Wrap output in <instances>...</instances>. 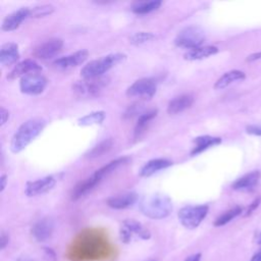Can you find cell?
I'll return each instance as SVG.
<instances>
[{
    "instance_id": "cell-1",
    "label": "cell",
    "mask_w": 261,
    "mask_h": 261,
    "mask_svg": "<svg viewBox=\"0 0 261 261\" xmlns=\"http://www.w3.org/2000/svg\"><path fill=\"white\" fill-rule=\"evenodd\" d=\"M46 121L40 117H34L24 121L14 133L11 142L10 150L12 153L21 152L30 145L44 129Z\"/></svg>"
},
{
    "instance_id": "cell-2",
    "label": "cell",
    "mask_w": 261,
    "mask_h": 261,
    "mask_svg": "<svg viewBox=\"0 0 261 261\" xmlns=\"http://www.w3.org/2000/svg\"><path fill=\"white\" fill-rule=\"evenodd\" d=\"M140 209L142 213L149 218L162 219L167 217L172 211V203L168 196L155 193L143 198Z\"/></svg>"
},
{
    "instance_id": "cell-3",
    "label": "cell",
    "mask_w": 261,
    "mask_h": 261,
    "mask_svg": "<svg viewBox=\"0 0 261 261\" xmlns=\"http://www.w3.org/2000/svg\"><path fill=\"white\" fill-rule=\"evenodd\" d=\"M125 59L126 55L124 53H111L99 59L92 60L81 69V76L84 80L101 77L109 69L123 62Z\"/></svg>"
},
{
    "instance_id": "cell-4",
    "label": "cell",
    "mask_w": 261,
    "mask_h": 261,
    "mask_svg": "<svg viewBox=\"0 0 261 261\" xmlns=\"http://www.w3.org/2000/svg\"><path fill=\"white\" fill-rule=\"evenodd\" d=\"M209 211L207 205H188L179 209L177 213L178 220L188 229L198 227L205 219Z\"/></svg>"
},
{
    "instance_id": "cell-5",
    "label": "cell",
    "mask_w": 261,
    "mask_h": 261,
    "mask_svg": "<svg viewBox=\"0 0 261 261\" xmlns=\"http://www.w3.org/2000/svg\"><path fill=\"white\" fill-rule=\"evenodd\" d=\"M204 31L199 27L190 25L178 32L174 39V44L177 47L191 50L200 47L204 43Z\"/></svg>"
},
{
    "instance_id": "cell-6",
    "label": "cell",
    "mask_w": 261,
    "mask_h": 261,
    "mask_svg": "<svg viewBox=\"0 0 261 261\" xmlns=\"http://www.w3.org/2000/svg\"><path fill=\"white\" fill-rule=\"evenodd\" d=\"M157 91V83L152 77H143L134 82L126 90V96L129 98L150 99Z\"/></svg>"
},
{
    "instance_id": "cell-7",
    "label": "cell",
    "mask_w": 261,
    "mask_h": 261,
    "mask_svg": "<svg viewBox=\"0 0 261 261\" xmlns=\"http://www.w3.org/2000/svg\"><path fill=\"white\" fill-rule=\"evenodd\" d=\"M47 79L41 72H33L22 76L19 81L20 92L27 95H39L47 87Z\"/></svg>"
},
{
    "instance_id": "cell-8",
    "label": "cell",
    "mask_w": 261,
    "mask_h": 261,
    "mask_svg": "<svg viewBox=\"0 0 261 261\" xmlns=\"http://www.w3.org/2000/svg\"><path fill=\"white\" fill-rule=\"evenodd\" d=\"M119 233L123 243H129L134 237H138L142 240H148L151 237L150 231L135 219L123 220Z\"/></svg>"
},
{
    "instance_id": "cell-9",
    "label": "cell",
    "mask_w": 261,
    "mask_h": 261,
    "mask_svg": "<svg viewBox=\"0 0 261 261\" xmlns=\"http://www.w3.org/2000/svg\"><path fill=\"white\" fill-rule=\"evenodd\" d=\"M63 47V41L59 38H51L34 48L32 55L38 59L46 60L56 56Z\"/></svg>"
},
{
    "instance_id": "cell-10",
    "label": "cell",
    "mask_w": 261,
    "mask_h": 261,
    "mask_svg": "<svg viewBox=\"0 0 261 261\" xmlns=\"http://www.w3.org/2000/svg\"><path fill=\"white\" fill-rule=\"evenodd\" d=\"M107 80L104 77H97L92 80H84L75 83L72 86L73 91L82 97H92L97 95L105 86Z\"/></svg>"
},
{
    "instance_id": "cell-11",
    "label": "cell",
    "mask_w": 261,
    "mask_h": 261,
    "mask_svg": "<svg viewBox=\"0 0 261 261\" xmlns=\"http://www.w3.org/2000/svg\"><path fill=\"white\" fill-rule=\"evenodd\" d=\"M89 57V52L86 49H82L79 51H75L71 54H68L66 56H62L60 58H57L53 61V66L57 69L66 70L73 67H76L81 64H83L87 58Z\"/></svg>"
},
{
    "instance_id": "cell-12",
    "label": "cell",
    "mask_w": 261,
    "mask_h": 261,
    "mask_svg": "<svg viewBox=\"0 0 261 261\" xmlns=\"http://www.w3.org/2000/svg\"><path fill=\"white\" fill-rule=\"evenodd\" d=\"M56 184V178L53 175H47L45 177L28 181L25 185V195L28 197H35L49 192Z\"/></svg>"
},
{
    "instance_id": "cell-13",
    "label": "cell",
    "mask_w": 261,
    "mask_h": 261,
    "mask_svg": "<svg viewBox=\"0 0 261 261\" xmlns=\"http://www.w3.org/2000/svg\"><path fill=\"white\" fill-rule=\"evenodd\" d=\"M102 180V178L97 174V172L95 171L91 176L85 178L84 180L80 181L72 190L70 193V199L72 201H77L81 198L85 197L86 195H88L96 186H98L100 184V181Z\"/></svg>"
},
{
    "instance_id": "cell-14",
    "label": "cell",
    "mask_w": 261,
    "mask_h": 261,
    "mask_svg": "<svg viewBox=\"0 0 261 261\" xmlns=\"http://www.w3.org/2000/svg\"><path fill=\"white\" fill-rule=\"evenodd\" d=\"M29 14H30V8L28 7H21L9 13L4 17L1 24V30L4 32H12L18 29L20 23L24 19L29 18Z\"/></svg>"
},
{
    "instance_id": "cell-15",
    "label": "cell",
    "mask_w": 261,
    "mask_h": 261,
    "mask_svg": "<svg viewBox=\"0 0 261 261\" xmlns=\"http://www.w3.org/2000/svg\"><path fill=\"white\" fill-rule=\"evenodd\" d=\"M54 230V222L51 218L45 217L38 220L32 227L31 232L38 242H46L49 240Z\"/></svg>"
},
{
    "instance_id": "cell-16",
    "label": "cell",
    "mask_w": 261,
    "mask_h": 261,
    "mask_svg": "<svg viewBox=\"0 0 261 261\" xmlns=\"http://www.w3.org/2000/svg\"><path fill=\"white\" fill-rule=\"evenodd\" d=\"M42 66L36 62L34 59H24L20 62H18L12 70L7 74L8 80H15L17 77H22L27 74L33 73V72H41Z\"/></svg>"
},
{
    "instance_id": "cell-17",
    "label": "cell",
    "mask_w": 261,
    "mask_h": 261,
    "mask_svg": "<svg viewBox=\"0 0 261 261\" xmlns=\"http://www.w3.org/2000/svg\"><path fill=\"white\" fill-rule=\"evenodd\" d=\"M260 178H261V173L258 170H254L234 180L231 185V188L234 191L251 192L258 185Z\"/></svg>"
},
{
    "instance_id": "cell-18",
    "label": "cell",
    "mask_w": 261,
    "mask_h": 261,
    "mask_svg": "<svg viewBox=\"0 0 261 261\" xmlns=\"http://www.w3.org/2000/svg\"><path fill=\"white\" fill-rule=\"evenodd\" d=\"M138 200V194L135 192H126L107 199L106 204L113 209H125L133 206Z\"/></svg>"
},
{
    "instance_id": "cell-19",
    "label": "cell",
    "mask_w": 261,
    "mask_h": 261,
    "mask_svg": "<svg viewBox=\"0 0 261 261\" xmlns=\"http://www.w3.org/2000/svg\"><path fill=\"white\" fill-rule=\"evenodd\" d=\"M194 103V97L190 94H184L177 96L169 101L167 105V113L170 115H175L181 113L182 111L189 109Z\"/></svg>"
},
{
    "instance_id": "cell-20",
    "label": "cell",
    "mask_w": 261,
    "mask_h": 261,
    "mask_svg": "<svg viewBox=\"0 0 261 261\" xmlns=\"http://www.w3.org/2000/svg\"><path fill=\"white\" fill-rule=\"evenodd\" d=\"M171 165H172V161L165 158L151 159L142 166L140 170V175L143 177H149L160 170L170 167Z\"/></svg>"
},
{
    "instance_id": "cell-21",
    "label": "cell",
    "mask_w": 261,
    "mask_h": 261,
    "mask_svg": "<svg viewBox=\"0 0 261 261\" xmlns=\"http://www.w3.org/2000/svg\"><path fill=\"white\" fill-rule=\"evenodd\" d=\"M19 59L18 46L15 43H5L0 49V63L3 66L14 64Z\"/></svg>"
},
{
    "instance_id": "cell-22",
    "label": "cell",
    "mask_w": 261,
    "mask_h": 261,
    "mask_svg": "<svg viewBox=\"0 0 261 261\" xmlns=\"http://www.w3.org/2000/svg\"><path fill=\"white\" fill-rule=\"evenodd\" d=\"M193 143H194V147L191 151V155L195 156L211 147H214V146L220 144L221 138L211 137V136H200V137L195 138Z\"/></svg>"
},
{
    "instance_id": "cell-23",
    "label": "cell",
    "mask_w": 261,
    "mask_h": 261,
    "mask_svg": "<svg viewBox=\"0 0 261 261\" xmlns=\"http://www.w3.org/2000/svg\"><path fill=\"white\" fill-rule=\"evenodd\" d=\"M217 52H218V48L215 46H200L198 48L188 50L184 54V58L186 60H191V61L201 60L209 56H212Z\"/></svg>"
},
{
    "instance_id": "cell-24",
    "label": "cell",
    "mask_w": 261,
    "mask_h": 261,
    "mask_svg": "<svg viewBox=\"0 0 261 261\" xmlns=\"http://www.w3.org/2000/svg\"><path fill=\"white\" fill-rule=\"evenodd\" d=\"M246 77V74L244 71L242 70H238V69H232L229 70L227 72H225L224 74H222L214 84V89L215 90H222L226 87H228L229 85H231L234 82L238 81H243Z\"/></svg>"
},
{
    "instance_id": "cell-25",
    "label": "cell",
    "mask_w": 261,
    "mask_h": 261,
    "mask_svg": "<svg viewBox=\"0 0 261 261\" xmlns=\"http://www.w3.org/2000/svg\"><path fill=\"white\" fill-rule=\"evenodd\" d=\"M158 110L157 109H151L148 110L147 112H144L140 115L137 124L135 126V132H134V137L135 139L140 138L148 128L150 122L156 117Z\"/></svg>"
},
{
    "instance_id": "cell-26",
    "label": "cell",
    "mask_w": 261,
    "mask_h": 261,
    "mask_svg": "<svg viewBox=\"0 0 261 261\" xmlns=\"http://www.w3.org/2000/svg\"><path fill=\"white\" fill-rule=\"evenodd\" d=\"M162 5V1L152 0V1H136L132 5V11L136 14L143 15L156 11Z\"/></svg>"
},
{
    "instance_id": "cell-27",
    "label": "cell",
    "mask_w": 261,
    "mask_h": 261,
    "mask_svg": "<svg viewBox=\"0 0 261 261\" xmlns=\"http://www.w3.org/2000/svg\"><path fill=\"white\" fill-rule=\"evenodd\" d=\"M129 158L128 157H119L116 158L110 162H108L106 165L102 166L101 168H99L98 170H96L97 174L103 179V177H105L106 175L110 174L111 172H113L115 169H117L119 166L124 165L126 163H128Z\"/></svg>"
},
{
    "instance_id": "cell-28",
    "label": "cell",
    "mask_w": 261,
    "mask_h": 261,
    "mask_svg": "<svg viewBox=\"0 0 261 261\" xmlns=\"http://www.w3.org/2000/svg\"><path fill=\"white\" fill-rule=\"evenodd\" d=\"M113 146V141L112 139H106L99 143L97 146H95L93 149H91L85 157L88 159H95L98 157L103 156L105 153H107Z\"/></svg>"
},
{
    "instance_id": "cell-29",
    "label": "cell",
    "mask_w": 261,
    "mask_h": 261,
    "mask_svg": "<svg viewBox=\"0 0 261 261\" xmlns=\"http://www.w3.org/2000/svg\"><path fill=\"white\" fill-rule=\"evenodd\" d=\"M106 117V113L102 110L91 112L79 119V124L82 126H88L93 124H101Z\"/></svg>"
},
{
    "instance_id": "cell-30",
    "label": "cell",
    "mask_w": 261,
    "mask_h": 261,
    "mask_svg": "<svg viewBox=\"0 0 261 261\" xmlns=\"http://www.w3.org/2000/svg\"><path fill=\"white\" fill-rule=\"evenodd\" d=\"M243 209L241 206H234L232 208H230L229 210L225 211L224 213H222L220 216H218L215 221H214V226H222L225 225L226 223H228L229 221H231L233 218H236L237 216H239L242 213Z\"/></svg>"
},
{
    "instance_id": "cell-31",
    "label": "cell",
    "mask_w": 261,
    "mask_h": 261,
    "mask_svg": "<svg viewBox=\"0 0 261 261\" xmlns=\"http://www.w3.org/2000/svg\"><path fill=\"white\" fill-rule=\"evenodd\" d=\"M55 8L51 4H42L37 5L33 8H30V14L29 17L31 18H40L44 16H48L54 12Z\"/></svg>"
},
{
    "instance_id": "cell-32",
    "label": "cell",
    "mask_w": 261,
    "mask_h": 261,
    "mask_svg": "<svg viewBox=\"0 0 261 261\" xmlns=\"http://www.w3.org/2000/svg\"><path fill=\"white\" fill-rule=\"evenodd\" d=\"M155 38V35L151 32H138L129 38V43L135 46H140L153 41Z\"/></svg>"
},
{
    "instance_id": "cell-33",
    "label": "cell",
    "mask_w": 261,
    "mask_h": 261,
    "mask_svg": "<svg viewBox=\"0 0 261 261\" xmlns=\"http://www.w3.org/2000/svg\"><path fill=\"white\" fill-rule=\"evenodd\" d=\"M246 132L251 135L261 136V125H248L246 127Z\"/></svg>"
},
{
    "instance_id": "cell-34",
    "label": "cell",
    "mask_w": 261,
    "mask_h": 261,
    "mask_svg": "<svg viewBox=\"0 0 261 261\" xmlns=\"http://www.w3.org/2000/svg\"><path fill=\"white\" fill-rule=\"evenodd\" d=\"M0 114H1V125H4L6 123V121L9 118V111L7 109H5L4 107H1L0 109Z\"/></svg>"
},
{
    "instance_id": "cell-35",
    "label": "cell",
    "mask_w": 261,
    "mask_h": 261,
    "mask_svg": "<svg viewBox=\"0 0 261 261\" xmlns=\"http://www.w3.org/2000/svg\"><path fill=\"white\" fill-rule=\"evenodd\" d=\"M260 201H261V198L259 197V198H257V199H255L253 202H252V204L249 206V208L247 209V212H246V216H248V215H250L257 207H258V205H259V203H260Z\"/></svg>"
},
{
    "instance_id": "cell-36",
    "label": "cell",
    "mask_w": 261,
    "mask_h": 261,
    "mask_svg": "<svg viewBox=\"0 0 261 261\" xmlns=\"http://www.w3.org/2000/svg\"><path fill=\"white\" fill-rule=\"evenodd\" d=\"M8 241H9L8 236H7L4 231H2V233H1V238H0V247H1V249H4V248L7 246Z\"/></svg>"
},
{
    "instance_id": "cell-37",
    "label": "cell",
    "mask_w": 261,
    "mask_h": 261,
    "mask_svg": "<svg viewBox=\"0 0 261 261\" xmlns=\"http://www.w3.org/2000/svg\"><path fill=\"white\" fill-rule=\"evenodd\" d=\"M261 59V51L260 52H257V53H254V54H251L247 57V61L249 62H252V61H255V60H259Z\"/></svg>"
},
{
    "instance_id": "cell-38",
    "label": "cell",
    "mask_w": 261,
    "mask_h": 261,
    "mask_svg": "<svg viewBox=\"0 0 261 261\" xmlns=\"http://www.w3.org/2000/svg\"><path fill=\"white\" fill-rule=\"evenodd\" d=\"M201 253H196L193 255H190L189 257H187V259L185 261H200L201 260Z\"/></svg>"
},
{
    "instance_id": "cell-39",
    "label": "cell",
    "mask_w": 261,
    "mask_h": 261,
    "mask_svg": "<svg viewBox=\"0 0 261 261\" xmlns=\"http://www.w3.org/2000/svg\"><path fill=\"white\" fill-rule=\"evenodd\" d=\"M0 180H1V189H0V192L2 193V192L4 191V189H5V187H6V182H7V175H6V174H2V175H1Z\"/></svg>"
},
{
    "instance_id": "cell-40",
    "label": "cell",
    "mask_w": 261,
    "mask_h": 261,
    "mask_svg": "<svg viewBox=\"0 0 261 261\" xmlns=\"http://www.w3.org/2000/svg\"><path fill=\"white\" fill-rule=\"evenodd\" d=\"M251 261H261V249L260 251H258L253 255V257L251 258Z\"/></svg>"
},
{
    "instance_id": "cell-41",
    "label": "cell",
    "mask_w": 261,
    "mask_h": 261,
    "mask_svg": "<svg viewBox=\"0 0 261 261\" xmlns=\"http://www.w3.org/2000/svg\"><path fill=\"white\" fill-rule=\"evenodd\" d=\"M259 242H261V232H260V236H259Z\"/></svg>"
},
{
    "instance_id": "cell-42",
    "label": "cell",
    "mask_w": 261,
    "mask_h": 261,
    "mask_svg": "<svg viewBox=\"0 0 261 261\" xmlns=\"http://www.w3.org/2000/svg\"><path fill=\"white\" fill-rule=\"evenodd\" d=\"M20 261H32V260H20Z\"/></svg>"
},
{
    "instance_id": "cell-43",
    "label": "cell",
    "mask_w": 261,
    "mask_h": 261,
    "mask_svg": "<svg viewBox=\"0 0 261 261\" xmlns=\"http://www.w3.org/2000/svg\"><path fill=\"white\" fill-rule=\"evenodd\" d=\"M150 261H155V260H150Z\"/></svg>"
}]
</instances>
